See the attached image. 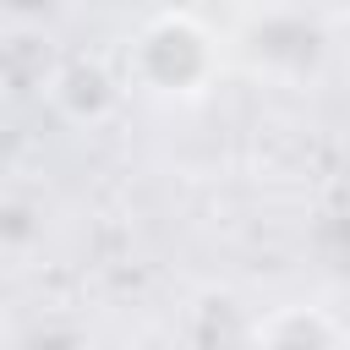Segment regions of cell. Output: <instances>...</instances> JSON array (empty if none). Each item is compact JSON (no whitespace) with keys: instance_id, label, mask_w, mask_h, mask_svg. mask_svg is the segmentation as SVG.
<instances>
[{"instance_id":"1","label":"cell","mask_w":350,"mask_h":350,"mask_svg":"<svg viewBox=\"0 0 350 350\" xmlns=\"http://www.w3.org/2000/svg\"><path fill=\"white\" fill-rule=\"evenodd\" d=\"M224 71V44L197 11H159L137 27L126 49V77L164 98V104H197L213 93Z\"/></svg>"},{"instance_id":"3","label":"cell","mask_w":350,"mask_h":350,"mask_svg":"<svg viewBox=\"0 0 350 350\" xmlns=\"http://www.w3.org/2000/svg\"><path fill=\"white\" fill-rule=\"evenodd\" d=\"M49 98L71 115V120H104L120 98V82L98 66V60H66L49 77Z\"/></svg>"},{"instance_id":"4","label":"cell","mask_w":350,"mask_h":350,"mask_svg":"<svg viewBox=\"0 0 350 350\" xmlns=\"http://www.w3.org/2000/svg\"><path fill=\"white\" fill-rule=\"evenodd\" d=\"M290 55V77H312L317 66H323V55H328V38H323V27L312 22V16H290V38H279L268 22H257L252 27V60L257 66H268V71H279V60Z\"/></svg>"},{"instance_id":"2","label":"cell","mask_w":350,"mask_h":350,"mask_svg":"<svg viewBox=\"0 0 350 350\" xmlns=\"http://www.w3.org/2000/svg\"><path fill=\"white\" fill-rule=\"evenodd\" d=\"M241 350H345V328L328 306L312 301H279L246 323Z\"/></svg>"}]
</instances>
